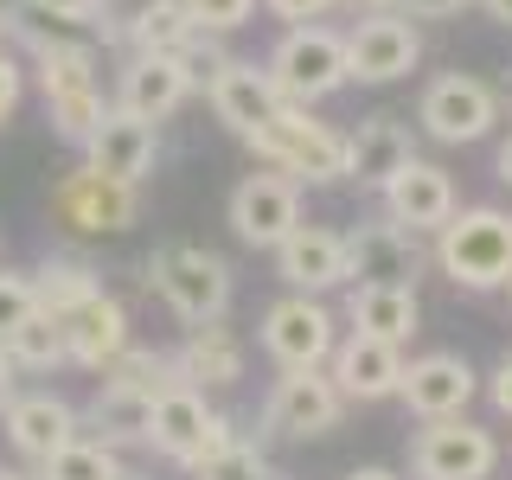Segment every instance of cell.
<instances>
[{
	"label": "cell",
	"mask_w": 512,
	"mask_h": 480,
	"mask_svg": "<svg viewBox=\"0 0 512 480\" xmlns=\"http://www.w3.org/2000/svg\"><path fill=\"white\" fill-rule=\"evenodd\" d=\"M13 32L32 45V77H39V96H45V116H52V128L64 141H84L96 135V128L109 122V96H103V58H96L90 39H64L58 26H39L32 13L20 7L13 13Z\"/></svg>",
	"instance_id": "obj_1"
},
{
	"label": "cell",
	"mask_w": 512,
	"mask_h": 480,
	"mask_svg": "<svg viewBox=\"0 0 512 480\" xmlns=\"http://www.w3.org/2000/svg\"><path fill=\"white\" fill-rule=\"evenodd\" d=\"M429 263L468 295H493L512 282V212L506 205H461L436 231Z\"/></svg>",
	"instance_id": "obj_2"
},
{
	"label": "cell",
	"mask_w": 512,
	"mask_h": 480,
	"mask_svg": "<svg viewBox=\"0 0 512 480\" xmlns=\"http://www.w3.org/2000/svg\"><path fill=\"white\" fill-rule=\"evenodd\" d=\"M148 288L173 308V320H186V327H218V320L231 314V295H237L231 263L205 244H160L148 256Z\"/></svg>",
	"instance_id": "obj_3"
},
{
	"label": "cell",
	"mask_w": 512,
	"mask_h": 480,
	"mask_svg": "<svg viewBox=\"0 0 512 480\" xmlns=\"http://www.w3.org/2000/svg\"><path fill=\"white\" fill-rule=\"evenodd\" d=\"M250 148L269 173H282V180H295V186H340L346 180V128L320 122L295 103H288Z\"/></svg>",
	"instance_id": "obj_4"
},
{
	"label": "cell",
	"mask_w": 512,
	"mask_h": 480,
	"mask_svg": "<svg viewBox=\"0 0 512 480\" xmlns=\"http://www.w3.org/2000/svg\"><path fill=\"white\" fill-rule=\"evenodd\" d=\"M263 64H269V77H276L282 103H295V109H314V103H327L333 90L352 84L346 32H333V26H320V20L314 26H282L276 52H269Z\"/></svg>",
	"instance_id": "obj_5"
},
{
	"label": "cell",
	"mask_w": 512,
	"mask_h": 480,
	"mask_svg": "<svg viewBox=\"0 0 512 480\" xmlns=\"http://www.w3.org/2000/svg\"><path fill=\"white\" fill-rule=\"evenodd\" d=\"M224 442H237L231 416L205 404L199 384H173L167 397H154V423H148V448L160 461H173V468H199V461H212Z\"/></svg>",
	"instance_id": "obj_6"
},
{
	"label": "cell",
	"mask_w": 512,
	"mask_h": 480,
	"mask_svg": "<svg viewBox=\"0 0 512 480\" xmlns=\"http://www.w3.org/2000/svg\"><path fill=\"white\" fill-rule=\"evenodd\" d=\"M256 346H263L282 372H314V365H327L333 346H340V314L320 295H295V288H288V295L269 301L263 320H256Z\"/></svg>",
	"instance_id": "obj_7"
},
{
	"label": "cell",
	"mask_w": 512,
	"mask_h": 480,
	"mask_svg": "<svg viewBox=\"0 0 512 480\" xmlns=\"http://www.w3.org/2000/svg\"><path fill=\"white\" fill-rule=\"evenodd\" d=\"M416 122L442 148H474V141H487L500 128V90L468 77V71H442L416 96Z\"/></svg>",
	"instance_id": "obj_8"
},
{
	"label": "cell",
	"mask_w": 512,
	"mask_h": 480,
	"mask_svg": "<svg viewBox=\"0 0 512 480\" xmlns=\"http://www.w3.org/2000/svg\"><path fill=\"white\" fill-rule=\"evenodd\" d=\"M135 212H141V192L96 167H71L52 186V224H64L71 237H116L135 224Z\"/></svg>",
	"instance_id": "obj_9"
},
{
	"label": "cell",
	"mask_w": 512,
	"mask_h": 480,
	"mask_svg": "<svg viewBox=\"0 0 512 480\" xmlns=\"http://www.w3.org/2000/svg\"><path fill=\"white\" fill-rule=\"evenodd\" d=\"M493 468H500V442L468 416H442V423H423L410 436L416 480H493Z\"/></svg>",
	"instance_id": "obj_10"
},
{
	"label": "cell",
	"mask_w": 512,
	"mask_h": 480,
	"mask_svg": "<svg viewBox=\"0 0 512 480\" xmlns=\"http://www.w3.org/2000/svg\"><path fill=\"white\" fill-rule=\"evenodd\" d=\"M340 416H346V391L333 384L327 365H314V372H282L263 397V429L269 436H288V442L327 436V429H340Z\"/></svg>",
	"instance_id": "obj_11"
},
{
	"label": "cell",
	"mask_w": 512,
	"mask_h": 480,
	"mask_svg": "<svg viewBox=\"0 0 512 480\" xmlns=\"http://www.w3.org/2000/svg\"><path fill=\"white\" fill-rule=\"evenodd\" d=\"M346 64H352V84H397V77H410L423 64V32H416L404 7L365 13L346 32Z\"/></svg>",
	"instance_id": "obj_12"
},
{
	"label": "cell",
	"mask_w": 512,
	"mask_h": 480,
	"mask_svg": "<svg viewBox=\"0 0 512 480\" xmlns=\"http://www.w3.org/2000/svg\"><path fill=\"white\" fill-rule=\"evenodd\" d=\"M423 263H429V250H423V237L404 231V224H391V218H359L346 231V276L352 282H397V288H416V276H423ZM346 282V288H352Z\"/></svg>",
	"instance_id": "obj_13"
},
{
	"label": "cell",
	"mask_w": 512,
	"mask_h": 480,
	"mask_svg": "<svg viewBox=\"0 0 512 480\" xmlns=\"http://www.w3.org/2000/svg\"><path fill=\"white\" fill-rule=\"evenodd\" d=\"M224 218H231V231L244 237L250 250H276L288 231L301 224V186L282 180V173H244V180L231 186V205H224Z\"/></svg>",
	"instance_id": "obj_14"
},
{
	"label": "cell",
	"mask_w": 512,
	"mask_h": 480,
	"mask_svg": "<svg viewBox=\"0 0 512 480\" xmlns=\"http://www.w3.org/2000/svg\"><path fill=\"white\" fill-rule=\"evenodd\" d=\"M0 429H7L13 455L32 461V468H45L58 448H71L84 436V410H77L71 397H58V391H20L7 410H0Z\"/></svg>",
	"instance_id": "obj_15"
},
{
	"label": "cell",
	"mask_w": 512,
	"mask_h": 480,
	"mask_svg": "<svg viewBox=\"0 0 512 480\" xmlns=\"http://www.w3.org/2000/svg\"><path fill=\"white\" fill-rule=\"evenodd\" d=\"M205 103H212V116L231 128L237 141H256L288 109L282 90H276V77H269V64H256V58H231V64H224L212 84H205Z\"/></svg>",
	"instance_id": "obj_16"
},
{
	"label": "cell",
	"mask_w": 512,
	"mask_h": 480,
	"mask_svg": "<svg viewBox=\"0 0 512 480\" xmlns=\"http://www.w3.org/2000/svg\"><path fill=\"white\" fill-rule=\"evenodd\" d=\"M480 391V372L461 352H423V359L404 365V410L416 416V423H442V416H468Z\"/></svg>",
	"instance_id": "obj_17"
},
{
	"label": "cell",
	"mask_w": 512,
	"mask_h": 480,
	"mask_svg": "<svg viewBox=\"0 0 512 480\" xmlns=\"http://www.w3.org/2000/svg\"><path fill=\"white\" fill-rule=\"evenodd\" d=\"M192 90H199V84L186 77L180 58H167V52H128L122 77H116V109H122V116H135V122H154L160 128Z\"/></svg>",
	"instance_id": "obj_18"
},
{
	"label": "cell",
	"mask_w": 512,
	"mask_h": 480,
	"mask_svg": "<svg viewBox=\"0 0 512 480\" xmlns=\"http://www.w3.org/2000/svg\"><path fill=\"white\" fill-rule=\"evenodd\" d=\"M276 276L295 288V295H327V288H346V231H327V224H295L276 250Z\"/></svg>",
	"instance_id": "obj_19"
},
{
	"label": "cell",
	"mask_w": 512,
	"mask_h": 480,
	"mask_svg": "<svg viewBox=\"0 0 512 480\" xmlns=\"http://www.w3.org/2000/svg\"><path fill=\"white\" fill-rule=\"evenodd\" d=\"M404 365H410L404 346H384L372 333H346V340L333 346L327 372L346 391V404H384V397L404 391Z\"/></svg>",
	"instance_id": "obj_20"
},
{
	"label": "cell",
	"mask_w": 512,
	"mask_h": 480,
	"mask_svg": "<svg viewBox=\"0 0 512 480\" xmlns=\"http://www.w3.org/2000/svg\"><path fill=\"white\" fill-rule=\"evenodd\" d=\"M378 199H384V218H391V224H404V231H416V237H436L442 224L461 212L455 180H448L436 160H410V167L397 173V180L384 186Z\"/></svg>",
	"instance_id": "obj_21"
},
{
	"label": "cell",
	"mask_w": 512,
	"mask_h": 480,
	"mask_svg": "<svg viewBox=\"0 0 512 480\" xmlns=\"http://www.w3.org/2000/svg\"><path fill=\"white\" fill-rule=\"evenodd\" d=\"M410 160H423V154H416V135L404 116H384L378 109V116H365L346 135V180H359L365 192H384Z\"/></svg>",
	"instance_id": "obj_22"
},
{
	"label": "cell",
	"mask_w": 512,
	"mask_h": 480,
	"mask_svg": "<svg viewBox=\"0 0 512 480\" xmlns=\"http://www.w3.org/2000/svg\"><path fill=\"white\" fill-rule=\"evenodd\" d=\"M64 346H71V365H77V372H96V378H103L109 365L135 346V333H128V308L109 295V288H103V295H90L84 308L64 314Z\"/></svg>",
	"instance_id": "obj_23"
},
{
	"label": "cell",
	"mask_w": 512,
	"mask_h": 480,
	"mask_svg": "<svg viewBox=\"0 0 512 480\" xmlns=\"http://www.w3.org/2000/svg\"><path fill=\"white\" fill-rule=\"evenodd\" d=\"M154 160H160V128H154V122L122 116V109H109V122L84 141V167L109 173V180H128V186L148 180Z\"/></svg>",
	"instance_id": "obj_24"
},
{
	"label": "cell",
	"mask_w": 512,
	"mask_h": 480,
	"mask_svg": "<svg viewBox=\"0 0 512 480\" xmlns=\"http://www.w3.org/2000/svg\"><path fill=\"white\" fill-rule=\"evenodd\" d=\"M346 327L372 333L384 346H410L416 327H423V301H416V288H397V282H352L346 288Z\"/></svg>",
	"instance_id": "obj_25"
},
{
	"label": "cell",
	"mask_w": 512,
	"mask_h": 480,
	"mask_svg": "<svg viewBox=\"0 0 512 480\" xmlns=\"http://www.w3.org/2000/svg\"><path fill=\"white\" fill-rule=\"evenodd\" d=\"M173 365H180L186 384H199V391H231L237 378H244V340H237L231 327H186V346L173 352Z\"/></svg>",
	"instance_id": "obj_26"
},
{
	"label": "cell",
	"mask_w": 512,
	"mask_h": 480,
	"mask_svg": "<svg viewBox=\"0 0 512 480\" xmlns=\"http://www.w3.org/2000/svg\"><path fill=\"white\" fill-rule=\"evenodd\" d=\"M148 423H154V397H141V391H128V384H96V397L84 404V429L96 442H109V448H135V442H148Z\"/></svg>",
	"instance_id": "obj_27"
},
{
	"label": "cell",
	"mask_w": 512,
	"mask_h": 480,
	"mask_svg": "<svg viewBox=\"0 0 512 480\" xmlns=\"http://www.w3.org/2000/svg\"><path fill=\"white\" fill-rule=\"evenodd\" d=\"M122 39H128V52H167V58H180L186 45L199 39V26H192L186 0H141V7L128 13Z\"/></svg>",
	"instance_id": "obj_28"
},
{
	"label": "cell",
	"mask_w": 512,
	"mask_h": 480,
	"mask_svg": "<svg viewBox=\"0 0 512 480\" xmlns=\"http://www.w3.org/2000/svg\"><path fill=\"white\" fill-rule=\"evenodd\" d=\"M32 295H39V314L64 320L71 308H84L90 295H103V282H96L90 263H64V256H52V263L32 269Z\"/></svg>",
	"instance_id": "obj_29"
},
{
	"label": "cell",
	"mask_w": 512,
	"mask_h": 480,
	"mask_svg": "<svg viewBox=\"0 0 512 480\" xmlns=\"http://www.w3.org/2000/svg\"><path fill=\"white\" fill-rule=\"evenodd\" d=\"M7 352H13V365H20V372H58V365H71V346H64V320L32 314L26 327L7 340Z\"/></svg>",
	"instance_id": "obj_30"
},
{
	"label": "cell",
	"mask_w": 512,
	"mask_h": 480,
	"mask_svg": "<svg viewBox=\"0 0 512 480\" xmlns=\"http://www.w3.org/2000/svg\"><path fill=\"white\" fill-rule=\"evenodd\" d=\"M103 378L109 384H128V391H141V397H167L173 384H186L180 365H173V352H154V346H128Z\"/></svg>",
	"instance_id": "obj_31"
},
{
	"label": "cell",
	"mask_w": 512,
	"mask_h": 480,
	"mask_svg": "<svg viewBox=\"0 0 512 480\" xmlns=\"http://www.w3.org/2000/svg\"><path fill=\"white\" fill-rule=\"evenodd\" d=\"M45 480H122V448L96 442V436H77L71 448H58L45 461Z\"/></svg>",
	"instance_id": "obj_32"
},
{
	"label": "cell",
	"mask_w": 512,
	"mask_h": 480,
	"mask_svg": "<svg viewBox=\"0 0 512 480\" xmlns=\"http://www.w3.org/2000/svg\"><path fill=\"white\" fill-rule=\"evenodd\" d=\"M192 480H282V468H276V461H269L256 442L237 436V442H224L212 461H199V468H192Z\"/></svg>",
	"instance_id": "obj_33"
},
{
	"label": "cell",
	"mask_w": 512,
	"mask_h": 480,
	"mask_svg": "<svg viewBox=\"0 0 512 480\" xmlns=\"http://www.w3.org/2000/svg\"><path fill=\"white\" fill-rule=\"evenodd\" d=\"M39 314V295H32V276L20 269H0V346L13 340V333L26 327V320Z\"/></svg>",
	"instance_id": "obj_34"
},
{
	"label": "cell",
	"mask_w": 512,
	"mask_h": 480,
	"mask_svg": "<svg viewBox=\"0 0 512 480\" xmlns=\"http://www.w3.org/2000/svg\"><path fill=\"white\" fill-rule=\"evenodd\" d=\"M263 7V0H186V13H192V26L199 32H237V26H250V13Z\"/></svg>",
	"instance_id": "obj_35"
},
{
	"label": "cell",
	"mask_w": 512,
	"mask_h": 480,
	"mask_svg": "<svg viewBox=\"0 0 512 480\" xmlns=\"http://www.w3.org/2000/svg\"><path fill=\"white\" fill-rule=\"evenodd\" d=\"M32 20H52V26H96V13L109 0H20Z\"/></svg>",
	"instance_id": "obj_36"
},
{
	"label": "cell",
	"mask_w": 512,
	"mask_h": 480,
	"mask_svg": "<svg viewBox=\"0 0 512 480\" xmlns=\"http://www.w3.org/2000/svg\"><path fill=\"white\" fill-rule=\"evenodd\" d=\"M333 7H340V0H263V13L282 20V26H314V20H327Z\"/></svg>",
	"instance_id": "obj_37"
},
{
	"label": "cell",
	"mask_w": 512,
	"mask_h": 480,
	"mask_svg": "<svg viewBox=\"0 0 512 480\" xmlns=\"http://www.w3.org/2000/svg\"><path fill=\"white\" fill-rule=\"evenodd\" d=\"M20 96H26V64L0 52V122L20 116Z\"/></svg>",
	"instance_id": "obj_38"
},
{
	"label": "cell",
	"mask_w": 512,
	"mask_h": 480,
	"mask_svg": "<svg viewBox=\"0 0 512 480\" xmlns=\"http://www.w3.org/2000/svg\"><path fill=\"white\" fill-rule=\"evenodd\" d=\"M487 397H493V410L500 416H512V352L500 365H493V378H487Z\"/></svg>",
	"instance_id": "obj_39"
},
{
	"label": "cell",
	"mask_w": 512,
	"mask_h": 480,
	"mask_svg": "<svg viewBox=\"0 0 512 480\" xmlns=\"http://www.w3.org/2000/svg\"><path fill=\"white\" fill-rule=\"evenodd\" d=\"M461 7H474V0H404L410 20H448V13H461Z\"/></svg>",
	"instance_id": "obj_40"
},
{
	"label": "cell",
	"mask_w": 512,
	"mask_h": 480,
	"mask_svg": "<svg viewBox=\"0 0 512 480\" xmlns=\"http://www.w3.org/2000/svg\"><path fill=\"white\" fill-rule=\"evenodd\" d=\"M13 397H20V365H13V352L0 346V410H7Z\"/></svg>",
	"instance_id": "obj_41"
},
{
	"label": "cell",
	"mask_w": 512,
	"mask_h": 480,
	"mask_svg": "<svg viewBox=\"0 0 512 480\" xmlns=\"http://www.w3.org/2000/svg\"><path fill=\"white\" fill-rule=\"evenodd\" d=\"M340 7H352L365 20V13H391V7H404V0H340Z\"/></svg>",
	"instance_id": "obj_42"
},
{
	"label": "cell",
	"mask_w": 512,
	"mask_h": 480,
	"mask_svg": "<svg viewBox=\"0 0 512 480\" xmlns=\"http://www.w3.org/2000/svg\"><path fill=\"white\" fill-rule=\"evenodd\" d=\"M487 7V20H500V26H512V0H480Z\"/></svg>",
	"instance_id": "obj_43"
},
{
	"label": "cell",
	"mask_w": 512,
	"mask_h": 480,
	"mask_svg": "<svg viewBox=\"0 0 512 480\" xmlns=\"http://www.w3.org/2000/svg\"><path fill=\"white\" fill-rule=\"evenodd\" d=\"M346 480H404V474H391V468H352Z\"/></svg>",
	"instance_id": "obj_44"
},
{
	"label": "cell",
	"mask_w": 512,
	"mask_h": 480,
	"mask_svg": "<svg viewBox=\"0 0 512 480\" xmlns=\"http://www.w3.org/2000/svg\"><path fill=\"white\" fill-rule=\"evenodd\" d=\"M493 173H500V180L512 186V141H506V148H500V160H493Z\"/></svg>",
	"instance_id": "obj_45"
},
{
	"label": "cell",
	"mask_w": 512,
	"mask_h": 480,
	"mask_svg": "<svg viewBox=\"0 0 512 480\" xmlns=\"http://www.w3.org/2000/svg\"><path fill=\"white\" fill-rule=\"evenodd\" d=\"M13 39V7H0V45Z\"/></svg>",
	"instance_id": "obj_46"
},
{
	"label": "cell",
	"mask_w": 512,
	"mask_h": 480,
	"mask_svg": "<svg viewBox=\"0 0 512 480\" xmlns=\"http://www.w3.org/2000/svg\"><path fill=\"white\" fill-rule=\"evenodd\" d=\"M20 480H45V468H20Z\"/></svg>",
	"instance_id": "obj_47"
},
{
	"label": "cell",
	"mask_w": 512,
	"mask_h": 480,
	"mask_svg": "<svg viewBox=\"0 0 512 480\" xmlns=\"http://www.w3.org/2000/svg\"><path fill=\"white\" fill-rule=\"evenodd\" d=\"M0 480H20V468H7V461H0Z\"/></svg>",
	"instance_id": "obj_48"
},
{
	"label": "cell",
	"mask_w": 512,
	"mask_h": 480,
	"mask_svg": "<svg viewBox=\"0 0 512 480\" xmlns=\"http://www.w3.org/2000/svg\"><path fill=\"white\" fill-rule=\"evenodd\" d=\"M122 480H148V474H135V468H122Z\"/></svg>",
	"instance_id": "obj_49"
},
{
	"label": "cell",
	"mask_w": 512,
	"mask_h": 480,
	"mask_svg": "<svg viewBox=\"0 0 512 480\" xmlns=\"http://www.w3.org/2000/svg\"><path fill=\"white\" fill-rule=\"evenodd\" d=\"M506 103H512V77H506Z\"/></svg>",
	"instance_id": "obj_50"
},
{
	"label": "cell",
	"mask_w": 512,
	"mask_h": 480,
	"mask_svg": "<svg viewBox=\"0 0 512 480\" xmlns=\"http://www.w3.org/2000/svg\"><path fill=\"white\" fill-rule=\"evenodd\" d=\"M506 295H512V282H506Z\"/></svg>",
	"instance_id": "obj_51"
}]
</instances>
